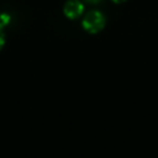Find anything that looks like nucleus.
Listing matches in <instances>:
<instances>
[{"label": "nucleus", "instance_id": "1", "mask_svg": "<svg viewBox=\"0 0 158 158\" xmlns=\"http://www.w3.org/2000/svg\"><path fill=\"white\" fill-rule=\"evenodd\" d=\"M105 16L98 11V10H93L90 12H88L85 15V17L83 19V27L86 32L89 33H98L99 31H101L105 26Z\"/></svg>", "mask_w": 158, "mask_h": 158}, {"label": "nucleus", "instance_id": "2", "mask_svg": "<svg viewBox=\"0 0 158 158\" xmlns=\"http://www.w3.org/2000/svg\"><path fill=\"white\" fill-rule=\"evenodd\" d=\"M83 11H84V5L79 0H69L64 5V15L70 20L78 19L83 14Z\"/></svg>", "mask_w": 158, "mask_h": 158}, {"label": "nucleus", "instance_id": "3", "mask_svg": "<svg viewBox=\"0 0 158 158\" xmlns=\"http://www.w3.org/2000/svg\"><path fill=\"white\" fill-rule=\"evenodd\" d=\"M4 25L2 23H0V49L4 47V44H5V33H4Z\"/></svg>", "mask_w": 158, "mask_h": 158}, {"label": "nucleus", "instance_id": "4", "mask_svg": "<svg viewBox=\"0 0 158 158\" xmlns=\"http://www.w3.org/2000/svg\"><path fill=\"white\" fill-rule=\"evenodd\" d=\"M86 2H89V4H98L100 0H85Z\"/></svg>", "mask_w": 158, "mask_h": 158}, {"label": "nucleus", "instance_id": "5", "mask_svg": "<svg viewBox=\"0 0 158 158\" xmlns=\"http://www.w3.org/2000/svg\"><path fill=\"white\" fill-rule=\"evenodd\" d=\"M112 1H114V2H117V4H118V2H123L125 0H112Z\"/></svg>", "mask_w": 158, "mask_h": 158}]
</instances>
